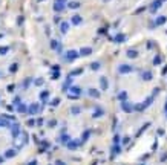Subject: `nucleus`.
Instances as JSON below:
<instances>
[{"mask_svg":"<svg viewBox=\"0 0 167 165\" xmlns=\"http://www.w3.org/2000/svg\"><path fill=\"white\" fill-rule=\"evenodd\" d=\"M28 141H29V135H28L26 132L20 133L19 138H15V139H14V145H15V148H22L23 145H26V144H28Z\"/></svg>","mask_w":167,"mask_h":165,"instance_id":"nucleus-1","label":"nucleus"},{"mask_svg":"<svg viewBox=\"0 0 167 165\" xmlns=\"http://www.w3.org/2000/svg\"><path fill=\"white\" fill-rule=\"evenodd\" d=\"M11 133H12V138L15 139V138H19V136H20V124L19 122H12V124H11Z\"/></svg>","mask_w":167,"mask_h":165,"instance_id":"nucleus-2","label":"nucleus"},{"mask_svg":"<svg viewBox=\"0 0 167 165\" xmlns=\"http://www.w3.org/2000/svg\"><path fill=\"white\" fill-rule=\"evenodd\" d=\"M38 110H40V106L37 102H34V104L28 107V115H35V113H38Z\"/></svg>","mask_w":167,"mask_h":165,"instance_id":"nucleus-3","label":"nucleus"},{"mask_svg":"<svg viewBox=\"0 0 167 165\" xmlns=\"http://www.w3.org/2000/svg\"><path fill=\"white\" fill-rule=\"evenodd\" d=\"M66 0H55V3H54V9L55 11H63L65 9V6H66Z\"/></svg>","mask_w":167,"mask_h":165,"instance_id":"nucleus-4","label":"nucleus"},{"mask_svg":"<svg viewBox=\"0 0 167 165\" xmlns=\"http://www.w3.org/2000/svg\"><path fill=\"white\" fill-rule=\"evenodd\" d=\"M121 107H123V110H124L126 113H130V112H132V106L129 104L127 101H121Z\"/></svg>","mask_w":167,"mask_h":165,"instance_id":"nucleus-5","label":"nucleus"},{"mask_svg":"<svg viewBox=\"0 0 167 165\" xmlns=\"http://www.w3.org/2000/svg\"><path fill=\"white\" fill-rule=\"evenodd\" d=\"M17 155V150L15 148H9V150H6V151H5V157H6V159H9V157H14Z\"/></svg>","mask_w":167,"mask_h":165,"instance_id":"nucleus-6","label":"nucleus"},{"mask_svg":"<svg viewBox=\"0 0 167 165\" xmlns=\"http://www.w3.org/2000/svg\"><path fill=\"white\" fill-rule=\"evenodd\" d=\"M77 57H78V54L75 52V50H69V52L66 54V60L71 61V60H74V58H77Z\"/></svg>","mask_w":167,"mask_h":165,"instance_id":"nucleus-7","label":"nucleus"},{"mask_svg":"<svg viewBox=\"0 0 167 165\" xmlns=\"http://www.w3.org/2000/svg\"><path fill=\"white\" fill-rule=\"evenodd\" d=\"M120 151H121V147H120L118 144H115V145H113V148H112V155H111V157H113V156H117V155H118Z\"/></svg>","mask_w":167,"mask_h":165,"instance_id":"nucleus-8","label":"nucleus"},{"mask_svg":"<svg viewBox=\"0 0 167 165\" xmlns=\"http://www.w3.org/2000/svg\"><path fill=\"white\" fill-rule=\"evenodd\" d=\"M78 144H80V142H77V141H69L66 145H67V148H71V150H75L77 147H78Z\"/></svg>","mask_w":167,"mask_h":165,"instance_id":"nucleus-9","label":"nucleus"},{"mask_svg":"<svg viewBox=\"0 0 167 165\" xmlns=\"http://www.w3.org/2000/svg\"><path fill=\"white\" fill-rule=\"evenodd\" d=\"M15 109H17V112H19V113H28V107L25 104H20L19 107H15Z\"/></svg>","mask_w":167,"mask_h":165,"instance_id":"nucleus-10","label":"nucleus"},{"mask_svg":"<svg viewBox=\"0 0 167 165\" xmlns=\"http://www.w3.org/2000/svg\"><path fill=\"white\" fill-rule=\"evenodd\" d=\"M100 83H101V89H103V90H107V79H106L104 77L100 79Z\"/></svg>","mask_w":167,"mask_h":165,"instance_id":"nucleus-11","label":"nucleus"},{"mask_svg":"<svg viewBox=\"0 0 167 165\" xmlns=\"http://www.w3.org/2000/svg\"><path fill=\"white\" fill-rule=\"evenodd\" d=\"M89 95L94 96V98H100V92H97L95 89H89Z\"/></svg>","mask_w":167,"mask_h":165,"instance_id":"nucleus-12","label":"nucleus"},{"mask_svg":"<svg viewBox=\"0 0 167 165\" xmlns=\"http://www.w3.org/2000/svg\"><path fill=\"white\" fill-rule=\"evenodd\" d=\"M103 115H104V110H103V109H97L95 113H94L92 116H94V118H98V116H103Z\"/></svg>","mask_w":167,"mask_h":165,"instance_id":"nucleus-13","label":"nucleus"},{"mask_svg":"<svg viewBox=\"0 0 167 165\" xmlns=\"http://www.w3.org/2000/svg\"><path fill=\"white\" fill-rule=\"evenodd\" d=\"M130 70H132V67H130V66H120V72H121V73L130 72Z\"/></svg>","mask_w":167,"mask_h":165,"instance_id":"nucleus-14","label":"nucleus"},{"mask_svg":"<svg viewBox=\"0 0 167 165\" xmlns=\"http://www.w3.org/2000/svg\"><path fill=\"white\" fill-rule=\"evenodd\" d=\"M71 90L74 92V95H80V93H81V89H80L78 86H72V87H71Z\"/></svg>","mask_w":167,"mask_h":165,"instance_id":"nucleus-15","label":"nucleus"},{"mask_svg":"<svg viewBox=\"0 0 167 165\" xmlns=\"http://www.w3.org/2000/svg\"><path fill=\"white\" fill-rule=\"evenodd\" d=\"M161 3H163V0H156V2L153 3V6L150 8V11H155L156 8H159V6H161Z\"/></svg>","mask_w":167,"mask_h":165,"instance_id":"nucleus-16","label":"nucleus"},{"mask_svg":"<svg viewBox=\"0 0 167 165\" xmlns=\"http://www.w3.org/2000/svg\"><path fill=\"white\" fill-rule=\"evenodd\" d=\"M60 141L63 142V144H67V142L71 141V138H69L67 135H61V138H60Z\"/></svg>","mask_w":167,"mask_h":165,"instance_id":"nucleus-17","label":"nucleus"},{"mask_svg":"<svg viewBox=\"0 0 167 165\" xmlns=\"http://www.w3.org/2000/svg\"><path fill=\"white\" fill-rule=\"evenodd\" d=\"M124 40H126V37H124V35H117V37L113 38V41H117V43H121V41H124Z\"/></svg>","mask_w":167,"mask_h":165,"instance_id":"nucleus-18","label":"nucleus"},{"mask_svg":"<svg viewBox=\"0 0 167 165\" xmlns=\"http://www.w3.org/2000/svg\"><path fill=\"white\" fill-rule=\"evenodd\" d=\"M12 104H14V107H19V106L22 104V99L19 98V96H15V98H14V101H12Z\"/></svg>","mask_w":167,"mask_h":165,"instance_id":"nucleus-19","label":"nucleus"},{"mask_svg":"<svg viewBox=\"0 0 167 165\" xmlns=\"http://www.w3.org/2000/svg\"><path fill=\"white\" fill-rule=\"evenodd\" d=\"M80 21H81V17H80V15H74V17H72V23H75V25H78Z\"/></svg>","mask_w":167,"mask_h":165,"instance_id":"nucleus-20","label":"nucleus"},{"mask_svg":"<svg viewBox=\"0 0 167 165\" xmlns=\"http://www.w3.org/2000/svg\"><path fill=\"white\" fill-rule=\"evenodd\" d=\"M26 126H28V127H35V126H37V121H34V119H29V121L26 122Z\"/></svg>","mask_w":167,"mask_h":165,"instance_id":"nucleus-21","label":"nucleus"},{"mask_svg":"<svg viewBox=\"0 0 167 165\" xmlns=\"http://www.w3.org/2000/svg\"><path fill=\"white\" fill-rule=\"evenodd\" d=\"M48 95H49V92H48V90H45V92H42V93H40V98H42V99L45 101L46 98H48Z\"/></svg>","mask_w":167,"mask_h":165,"instance_id":"nucleus-22","label":"nucleus"},{"mask_svg":"<svg viewBox=\"0 0 167 165\" xmlns=\"http://www.w3.org/2000/svg\"><path fill=\"white\" fill-rule=\"evenodd\" d=\"M92 52V50L89 49V48H84V49H81V55H89Z\"/></svg>","mask_w":167,"mask_h":165,"instance_id":"nucleus-23","label":"nucleus"},{"mask_svg":"<svg viewBox=\"0 0 167 165\" xmlns=\"http://www.w3.org/2000/svg\"><path fill=\"white\" fill-rule=\"evenodd\" d=\"M71 112H72V115H78V113H80V107H72Z\"/></svg>","mask_w":167,"mask_h":165,"instance_id":"nucleus-24","label":"nucleus"},{"mask_svg":"<svg viewBox=\"0 0 167 165\" xmlns=\"http://www.w3.org/2000/svg\"><path fill=\"white\" fill-rule=\"evenodd\" d=\"M127 55H129V57H130V58H135V57H136V55H138V54H136V52H135V50H129V52H127Z\"/></svg>","mask_w":167,"mask_h":165,"instance_id":"nucleus-25","label":"nucleus"},{"mask_svg":"<svg viewBox=\"0 0 167 165\" xmlns=\"http://www.w3.org/2000/svg\"><path fill=\"white\" fill-rule=\"evenodd\" d=\"M8 49H9L8 46H3V48H0V55H2V54H6V52H8Z\"/></svg>","mask_w":167,"mask_h":165,"instance_id":"nucleus-26","label":"nucleus"},{"mask_svg":"<svg viewBox=\"0 0 167 165\" xmlns=\"http://www.w3.org/2000/svg\"><path fill=\"white\" fill-rule=\"evenodd\" d=\"M80 6V3H77V2H71L69 3V8H78Z\"/></svg>","mask_w":167,"mask_h":165,"instance_id":"nucleus-27","label":"nucleus"},{"mask_svg":"<svg viewBox=\"0 0 167 165\" xmlns=\"http://www.w3.org/2000/svg\"><path fill=\"white\" fill-rule=\"evenodd\" d=\"M55 126H57V121H55V119H52V121L48 122V127H55Z\"/></svg>","mask_w":167,"mask_h":165,"instance_id":"nucleus-28","label":"nucleus"},{"mask_svg":"<svg viewBox=\"0 0 167 165\" xmlns=\"http://www.w3.org/2000/svg\"><path fill=\"white\" fill-rule=\"evenodd\" d=\"M89 135H90V132H89V130H88V132H84V133H83V142H84L86 139L89 138Z\"/></svg>","mask_w":167,"mask_h":165,"instance_id":"nucleus-29","label":"nucleus"},{"mask_svg":"<svg viewBox=\"0 0 167 165\" xmlns=\"http://www.w3.org/2000/svg\"><path fill=\"white\" fill-rule=\"evenodd\" d=\"M164 21H166V17H159L156 20V25H161V23H164Z\"/></svg>","mask_w":167,"mask_h":165,"instance_id":"nucleus-30","label":"nucleus"},{"mask_svg":"<svg viewBox=\"0 0 167 165\" xmlns=\"http://www.w3.org/2000/svg\"><path fill=\"white\" fill-rule=\"evenodd\" d=\"M143 78H144V79H150V78H152V73H150V72H146Z\"/></svg>","mask_w":167,"mask_h":165,"instance_id":"nucleus-31","label":"nucleus"},{"mask_svg":"<svg viewBox=\"0 0 167 165\" xmlns=\"http://www.w3.org/2000/svg\"><path fill=\"white\" fill-rule=\"evenodd\" d=\"M67 31V23H61V32H66Z\"/></svg>","mask_w":167,"mask_h":165,"instance_id":"nucleus-32","label":"nucleus"},{"mask_svg":"<svg viewBox=\"0 0 167 165\" xmlns=\"http://www.w3.org/2000/svg\"><path fill=\"white\" fill-rule=\"evenodd\" d=\"M29 83H31V79H25V83H23V87L28 89V86H29Z\"/></svg>","mask_w":167,"mask_h":165,"instance_id":"nucleus-33","label":"nucleus"},{"mask_svg":"<svg viewBox=\"0 0 167 165\" xmlns=\"http://www.w3.org/2000/svg\"><path fill=\"white\" fill-rule=\"evenodd\" d=\"M126 96H127V95H126V92L120 93V99H121V101H126Z\"/></svg>","mask_w":167,"mask_h":165,"instance_id":"nucleus-34","label":"nucleus"},{"mask_svg":"<svg viewBox=\"0 0 167 165\" xmlns=\"http://www.w3.org/2000/svg\"><path fill=\"white\" fill-rule=\"evenodd\" d=\"M51 48H58V43H57L55 40H52V41H51Z\"/></svg>","mask_w":167,"mask_h":165,"instance_id":"nucleus-35","label":"nucleus"},{"mask_svg":"<svg viewBox=\"0 0 167 165\" xmlns=\"http://www.w3.org/2000/svg\"><path fill=\"white\" fill-rule=\"evenodd\" d=\"M118 142H120V136L115 135V136H113V144H118Z\"/></svg>","mask_w":167,"mask_h":165,"instance_id":"nucleus-36","label":"nucleus"},{"mask_svg":"<svg viewBox=\"0 0 167 165\" xmlns=\"http://www.w3.org/2000/svg\"><path fill=\"white\" fill-rule=\"evenodd\" d=\"M14 89H15V86L11 84V86H8V92H14Z\"/></svg>","mask_w":167,"mask_h":165,"instance_id":"nucleus-37","label":"nucleus"},{"mask_svg":"<svg viewBox=\"0 0 167 165\" xmlns=\"http://www.w3.org/2000/svg\"><path fill=\"white\" fill-rule=\"evenodd\" d=\"M58 102H60V99H58V98H55L52 102H51V104H52V106H58Z\"/></svg>","mask_w":167,"mask_h":165,"instance_id":"nucleus-38","label":"nucleus"},{"mask_svg":"<svg viewBox=\"0 0 167 165\" xmlns=\"http://www.w3.org/2000/svg\"><path fill=\"white\" fill-rule=\"evenodd\" d=\"M9 70H11V72H15V70H17V64H12V66L9 67Z\"/></svg>","mask_w":167,"mask_h":165,"instance_id":"nucleus-39","label":"nucleus"},{"mask_svg":"<svg viewBox=\"0 0 167 165\" xmlns=\"http://www.w3.org/2000/svg\"><path fill=\"white\" fill-rule=\"evenodd\" d=\"M100 67V63H92V69H98Z\"/></svg>","mask_w":167,"mask_h":165,"instance_id":"nucleus-40","label":"nucleus"},{"mask_svg":"<svg viewBox=\"0 0 167 165\" xmlns=\"http://www.w3.org/2000/svg\"><path fill=\"white\" fill-rule=\"evenodd\" d=\"M42 124H43V119H42V118H38V119H37V126L40 127V126H42Z\"/></svg>","mask_w":167,"mask_h":165,"instance_id":"nucleus-41","label":"nucleus"},{"mask_svg":"<svg viewBox=\"0 0 167 165\" xmlns=\"http://www.w3.org/2000/svg\"><path fill=\"white\" fill-rule=\"evenodd\" d=\"M28 165H37V161H35V159H32V161L28 164Z\"/></svg>","mask_w":167,"mask_h":165,"instance_id":"nucleus-42","label":"nucleus"},{"mask_svg":"<svg viewBox=\"0 0 167 165\" xmlns=\"http://www.w3.org/2000/svg\"><path fill=\"white\" fill-rule=\"evenodd\" d=\"M55 165H66V164H65V162H61V161H57Z\"/></svg>","mask_w":167,"mask_h":165,"instance_id":"nucleus-43","label":"nucleus"},{"mask_svg":"<svg viewBox=\"0 0 167 165\" xmlns=\"http://www.w3.org/2000/svg\"><path fill=\"white\" fill-rule=\"evenodd\" d=\"M153 63H155V64H158V63H159V57H156V58L153 60Z\"/></svg>","mask_w":167,"mask_h":165,"instance_id":"nucleus-44","label":"nucleus"},{"mask_svg":"<svg viewBox=\"0 0 167 165\" xmlns=\"http://www.w3.org/2000/svg\"><path fill=\"white\" fill-rule=\"evenodd\" d=\"M5 159H6L5 156H0V164H3V162H5Z\"/></svg>","mask_w":167,"mask_h":165,"instance_id":"nucleus-45","label":"nucleus"},{"mask_svg":"<svg viewBox=\"0 0 167 165\" xmlns=\"http://www.w3.org/2000/svg\"><path fill=\"white\" fill-rule=\"evenodd\" d=\"M35 84H37V86H38V84H43V79H37Z\"/></svg>","mask_w":167,"mask_h":165,"instance_id":"nucleus-46","label":"nucleus"},{"mask_svg":"<svg viewBox=\"0 0 167 165\" xmlns=\"http://www.w3.org/2000/svg\"><path fill=\"white\" fill-rule=\"evenodd\" d=\"M52 78H54V79H57V78H58V72H55L54 75H52Z\"/></svg>","mask_w":167,"mask_h":165,"instance_id":"nucleus-47","label":"nucleus"},{"mask_svg":"<svg viewBox=\"0 0 167 165\" xmlns=\"http://www.w3.org/2000/svg\"><path fill=\"white\" fill-rule=\"evenodd\" d=\"M2 37H3V35H2V34H0V38H2Z\"/></svg>","mask_w":167,"mask_h":165,"instance_id":"nucleus-48","label":"nucleus"},{"mask_svg":"<svg viewBox=\"0 0 167 165\" xmlns=\"http://www.w3.org/2000/svg\"><path fill=\"white\" fill-rule=\"evenodd\" d=\"M38 2H42V0H38Z\"/></svg>","mask_w":167,"mask_h":165,"instance_id":"nucleus-49","label":"nucleus"}]
</instances>
